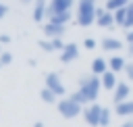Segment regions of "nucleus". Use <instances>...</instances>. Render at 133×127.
<instances>
[{"label": "nucleus", "mask_w": 133, "mask_h": 127, "mask_svg": "<svg viewBox=\"0 0 133 127\" xmlns=\"http://www.w3.org/2000/svg\"><path fill=\"white\" fill-rule=\"evenodd\" d=\"M100 87H102L100 77L91 73V75H85V77L79 79V90H77V92L83 96L85 104H91V102H96V98H98V94H100Z\"/></svg>", "instance_id": "1"}, {"label": "nucleus", "mask_w": 133, "mask_h": 127, "mask_svg": "<svg viewBox=\"0 0 133 127\" xmlns=\"http://www.w3.org/2000/svg\"><path fill=\"white\" fill-rule=\"evenodd\" d=\"M98 17L96 0H79L77 2V23L81 27H89Z\"/></svg>", "instance_id": "2"}, {"label": "nucleus", "mask_w": 133, "mask_h": 127, "mask_svg": "<svg viewBox=\"0 0 133 127\" xmlns=\"http://www.w3.org/2000/svg\"><path fill=\"white\" fill-rule=\"evenodd\" d=\"M56 108H58V112H60L64 119H75V117H79V115H81V104H79V102H75L71 96L60 98V100L56 102Z\"/></svg>", "instance_id": "3"}, {"label": "nucleus", "mask_w": 133, "mask_h": 127, "mask_svg": "<svg viewBox=\"0 0 133 127\" xmlns=\"http://www.w3.org/2000/svg\"><path fill=\"white\" fill-rule=\"evenodd\" d=\"M46 87L52 90L58 98H64V94H66L64 83H62V79H60L58 73H46Z\"/></svg>", "instance_id": "4"}, {"label": "nucleus", "mask_w": 133, "mask_h": 127, "mask_svg": "<svg viewBox=\"0 0 133 127\" xmlns=\"http://www.w3.org/2000/svg\"><path fill=\"white\" fill-rule=\"evenodd\" d=\"M100 112H102V106L96 104V102H91V104L83 110V119H85V123H87L89 127H98V125H100Z\"/></svg>", "instance_id": "5"}, {"label": "nucleus", "mask_w": 133, "mask_h": 127, "mask_svg": "<svg viewBox=\"0 0 133 127\" xmlns=\"http://www.w3.org/2000/svg\"><path fill=\"white\" fill-rule=\"evenodd\" d=\"M73 4H75V0H50L48 2V19L58 12H69L73 8Z\"/></svg>", "instance_id": "6"}, {"label": "nucleus", "mask_w": 133, "mask_h": 127, "mask_svg": "<svg viewBox=\"0 0 133 127\" xmlns=\"http://www.w3.org/2000/svg\"><path fill=\"white\" fill-rule=\"evenodd\" d=\"M44 35L48 37V40H56V37H62L64 35V31H66V27L64 25H58V23H52V21H48V23H44Z\"/></svg>", "instance_id": "7"}, {"label": "nucleus", "mask_w": 133, "mask_h": 127, "mask_svg": "<svg viewBox=\"0 0 133 127\" xmlns=\"http://www.w3.org/2000/svg\"><path fill=\"white\" fill-rule=\"evenodd\" d=\"M96 25H98V27H108V29H112V27H114V12H112V10H106V8H98Z\"/></svg>", "instance_id": "8"}, {"label": "nucleus", "mask_w": 133, "mask_h": 127, "mask_svg": "<svg viewBox=\"0 0 133 127\" xmlns=\"http://www.w3.org/2000/svg\"><path fill=\"white\" fill-rule=\"evenodd\" d=\"M129 94H131V87H129V83H125V81H118V83H116V87L112 90V100H114V104H121V102L129 100Z\"/></svg>", "instance_id": "9"}, {"label": "nucleus", "mask_w": 133, "mask_h": 127, "mask_svg": "<svg viewBox=\"0 0 133 127\" xmlns=\"http://www.w3.org/2000/svg\"><path fill=\"white\" fill-rule=\"evenodd\" d=\"M75 58H79V46H77L75 42L64 44V48L60 50V60H62V62H73Z\"/></svg>", "instance_id": "10"}, {"label": "nucleus", "mask_w": 133, "mask_h": 127, "mask_svg": "<svg viewBox=\"0 0 133 127\" xmlns=\"http://www.w3.org/2000/svg\"><path fill=\"white\" fill-rule=\"evenodd\" d=\"M48 17V0H33V21L42 23Z\"/></svg>", "instance_id": "11"}, {"label": "nucleus", "mask_w": 133, "mask_h": 127, "mask_svg": "<svg viewBox=\"0 0 133 127\" xmlns=\"http://www.w3.org/2000/svg\"><path fill=\"white\" fill-rule=\"evenodd\" d=\"M39 48L46 50V52H60L64 48V42L62 37H56V40H42L39 42Z\"/></svg>", "instance_id": "12"}, {"label": "nucleus", "mask_w": 133, "mask_h": 127, "mask_svg": "<svg viewBox=\"0 0 133 127\" xmlns=\"http://www.w3.org/2000/svg\"><path fill=\"white\" fill-rule=\"evenodd\" d=\"M100 46H102V50H106V52H118V50L123 48V42L116 40V37H112V35H108V37H102Z\"/></svg>", "instance_id": "13"}, {"label": "nucleus", "mask_w": 133, "mask_h": 127, "mask_svg": "<svg viewBox=\"0 0 133 127\" xmlns=\"http://www.w3.org/2000/svg\"><path fill=\"white\" fill-rule=\"evenodd\" d=\"M100 81H102V87H104V90H114L116 83H118L114 71H106L104 75H100Z\"/></svg>", "instance_id": "14"}, {"label": "nucleus", "mask_w": 133, "mask_h": 127, "mask_svg": "<svg viewBox=\"0 0 133 127\" xmlns=\"http://www.w3.org/2000/svg\"><path fill=\"white\" fill-rule=\"evenodd\" d=\"M106 71H110V69H108V60H104V58H100V56L94 58V62H91V73L100 77V75H104Z\"/></svg>", "instance_id": "15"}, {"label": "nucleus", "mask_w": 133, "mask_h": 127, "mask_svg": "<svg viewBox=\"0 0 133 127\" xmlns=\"http://www.w3.org/2000/svg\"><path fill=\"white\" fill-rule=\"evenodd\" d=\"M114 112H116L118 117H133V100H125V102L116 104Z\"/></svg>", "instance_id": "16"}, {"label": "nucleus", "mask_w": 133, "mask_h": 127, "mask_svg": "<svg viewBox=\"0 0 133 127\" xmlns=\"http://www.w3.org/2000/svg\"><path fill=\"white\" fill-rule=\"evenodd\" d=\"M125 67H127V62H125L123 56H110V60H108V69L110 71L121 73V71H125Z\"/></svg>", "instance_id": "17"}, {"label": "nucleus", "mask_w": 133, "mask_h": 127, "mask_svg": "<svg viewBox=\"0 0 133 127\" xmlns=\"http://www.w3.org/2000/svg\"><path fill=\"white\" fill-rule=\"evenodd\" d=\"M39 98H42V100H44L46 104H52V102H56V98H58V96H56V94H54L52 90H48V87L44 85V87L39 90Z\"/></svg>", "instance_id": "18"}, {"label": "nucleus", "mask_w": 133, "mask_h": 127, "mask_svg": "<svg viewBox=\"0 0 133 127\" xmlns=\"http://www.w3.org/2000/svg\"><path fill=\"white\" fill-rule=\"evenodd\" d=\"M48 21L58 23V25H64V23H69V21H71V10H69V12H58V15H52Z\"/></svg>", "instance_id": "19"}, {"label": "nucleus", "mask_w": 133, "mask_h": 127, "mask_svg": "<svg viewBox=\"0 0 133 127\" xmlns=\"http://www.w3.org/2000/svg\"><path fill=\"white\" fill-rule=\"evenodd\" d=\"M125 21H127V6L116 8V10H114V23L121 25V27H125Z\"/></svg>", "instance_id": "20"}, {"label": "nucleus", "mask_w": 133, "mask_h": 127, "mask_svg": "<svg viewBox=\"0 0 133 127\" xmlns=\"http://www.w3.org/2000/svg\"><path fill=\"white\" fill-rule=\"evenodd\" d=\"M110 119H112L110 108L102 106V112H100V127H108V125H110Z\"/></svg>", "instance_id": "21"}, {"label": "nucleus", "mask_w": 133, "mask_h": 127, "mask_svg": "<svg viewBox=\"0 0 133 127\" xmlns=\"http://www.w3.org/2000/svg\"><path fill=\"white\" fill-rule=\"evenodd\" d=\"M129 2H131V0H108V2H106V10H112V12H114L116 8L127 6Z\"/></svg>", "instance_id": "22"}, {"label": "nucleus", "mask_w": 133, "mask_h": 127, "mask_svg": "<svg viewBox=\"0 0 133 127\" xmlns=\"http://www.w3.org/2000/svg\"><path fill=\"white\" fill-rule=\"evenodd\" d=\"M125 29H133V0L127 4V21H125Z\"/></svg>", "instance_id": "23"}, {"label": "nucleus", "mask_w": 133, "mask_h": 127, "mask_svg": "<svg viewBox=\"0 0 133 127\" xmlns=\"http://www.w3.org/2000/svg\"><path fill=\"white\" fill-rule=\"evenodd\" d=\"M10 62H12V54L10 52H2L0 54V65L4 67V65H10Z\"/></svg>", "instance_id": "24"}, {"label": "nucleus", "mask_w": 133, "mask_h": 127, "mask_svg": "<svg viewBox=\"0 0 133 127\" xmlns=\"http://www.w3.org/2000/svg\"><path fill=\"white\" fill-rule=\"evenodd\" d=\"M83 48H85V50H94V48H96V40H94V37H85V40H83Z\"/></svg>", "instance_id": "25"}, {"label": "nucleus", "mask_w": 133, "mask_h": 127, "mask_svg": "<svg viewBox=\"0 0 133 127\" xmlns=\"http://www.w3.org/2000/svg\"><path fill=\"white\" fill-rule=\"evenodd\" d=\"M125 75H127L129 81H133V62H127V67H125Z\"/></svg>", "instance_id": "26"}, {"label": "nucleus", "mask_w": 133, "mask_h": 127, "mask_svg": "<svg viewBox=\"0 0 133 127\" xmlns=\"http://www.w3.org/2000/svg\"><path fill=\"white\" fill-rule=\"evenodd\" d=\"M71 98H73V100H75V102H79V104H81V106H83V104H85V100H83V96H81V94H79V92H73V94H71Z\"/></svg>", "instance_id": "27"}, {"label": "nucleus", "mask_w": 133, "mask_h": 127, "mask_svg": "<svg viewBox=\"0 0 133 127\" xmlns=\"http://www.w3.org/2000/svg\"><path fill=\"white\" fill-rule=\"evenodd\" d=\"M125 40H127V44H133V29H127V33H125Z\"/></svg>", "instance_id": "28"}, {"label": "nucleus", "mask_w": 133, "mask_h": 127, "mask_svg": "<svg viewBox=\"0 0 133 127\" xmlns=\"http://www.w3.org/2000/svg\"><path fill=\"white\" fill-rule=\"evenodd\" d=\"M6 12H8V6H6V4H2V2H0V19H2V17H4V15H6Z\"/></svg>", "instance_id": "29"}, {"label": "nucleus", "mask_w": 133, "mask_h": 127, "mask_svg": "<svg viewBox=\"0 0 133 127\" xmlns=\"http://www.w3.org/2000/svg\"><path fill=\"white\" fill-rule=\"evenodd\" d=\"M8 42H10V37H8L6 33H2V35H0V44H8Z\"/></svg>", "instance_id": "30"}, {"label": "nucleus", "mask_w": 133, "mask_h": 127, "mask_svg": "<svg viewBox=\"0 0 133 127\" xmlns=\"http://www.w3.org/2000/svg\"><path fill=\"white\" fill-rule=\"evenodd\" d=\"M121 127H133V121H125V123H123Z\"/></svg>", "instance_id": "31"}, {"label": "nucleus", "mask_w": 133, "mask_h": 127, "mask_svg": "<svg viewBox=\"0 0 133 127\" xmlns=\"http://www.w3.org/2000/svg\"><path fill=\"white\" fill-rule=\"evenodd\" d=\"M129 56H133V44H129Z\"/></svg>", "instance_id": "32"}, {"label": "nucleus", "mask_w": 133, "mask_h": 127, "mask_svg": "<svg viewBox=\"0 0 133 127\" xmlns=\"http://www.w3.org/2000/svg\"><path fill=\"white\" fill-rule=\"evenodd\" d=\"M33 127H44V123H42V121H37V123H35Z\"/></svg>", "instance_id": "33"}, {"label": "nucleus", "mask_w": 133, "mask_h": 127, "mask_svg": "<svg viewBox=\"0 0 133 127\" xmlns=\"http://www.w3.org/2000/svg\"><path fill=\"white\" fill-rule=\"evenodd\" d=\"M21 2H31V0H21Z\"/></svg>", "instance_id": "34"}, {"label": "nucleus", "mask_w": 133, "mask_h": 127, "mask_svg": "<svg viewBox=\"0 0 133 127\" xmlns=\"http://www.w3.org/2000/svg\"><path fill=\"white\" fill-rule=\"evenodd\" d=\"M0 54H2V52H0Z\"/></svg>", "instance_id": "35"}, {"label": "nucleus", "mask_w": 133, "mask_h": 127, "mask_svg": "<svg viewBox=\"0 0 133 127\" xmlns=\"http://www.w3.org/2000/svg\"><path fill=\"white\" fill-rule=\"evenodd\" d=\"M0 67H2V65H0Z\"/></svg>", "instance_id": "36"}]
</instances>
